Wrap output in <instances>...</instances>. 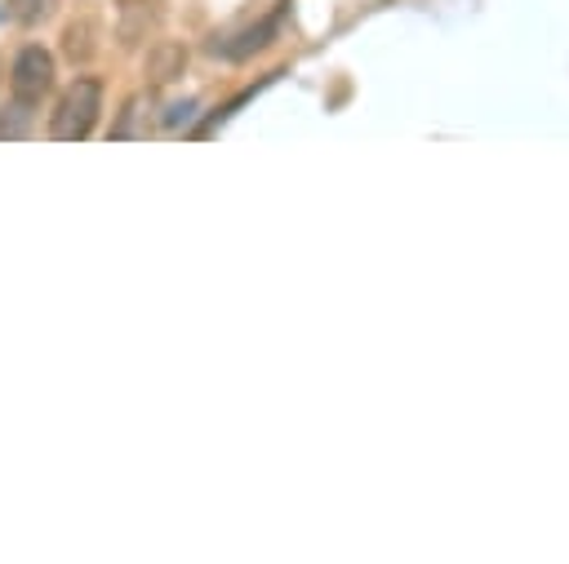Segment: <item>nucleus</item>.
Here are the masks:
<instances>
[{"label":"nucleus","instance_id":"f257e3e1","mask_svg":"<svg viewBox=\"0 0 569 564\" xmlns=\"http://www.w3.org/2000/svg\"><path fill=\"white\" fill-rule=\"evenodd\" d=\"M98 111H102V80L98 75H80L53 107V120H49V138L58 142H80L93 133L98 124Z\"/></svg>","mask_w":569,"mask_h":564},{"label":"nucleus","instance_id":"f03ea898","mask_svg":"<svg viewBox=\"0 0 569 564\" xmlns=\"http://www.w3.org/2000/svg\"><path fill=\"white\" fill-rule=\"evenodd\" d=\"M53 89V53L40 49V44H27L18 58H13V71H9V93L13 102L22 107H40Z\"/></svg>","mask_w":569,"mask_h":564},{"label":"nucleus","instance_id":"7ed1b4c3","mask_svg":"<svg viewBox=\"0 0 569 564\" xmlns=\"http://www.w3.org/2000/svg\"><path fill=\"white\" fill-rule=\"evenodd\" d=\"M276 27H280V9H276V13H267L262 22H253V27L236 31V36H222V40H213V53H222V58H249L253 49L271 44Z\"/></svg>","mask_w":569,"mask_h":564},{"label":"nucleus","instance_id":"20e7f679","mask_svg":"<svg viewBox=\"0 0 569 564\" xmlns=\"http://www.w3.org/2000/svg\"><path fill=\"white\" fill-rule=\"evenodd\" d=\"M58 0H4V13L18 22V27H40L44 18H53Z\"/></svg>","mask_w":569,"mask_h":564}]
</instances>
